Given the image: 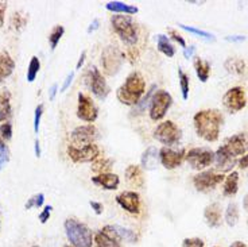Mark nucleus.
<instances>
[{
  "mask_svg": "<svg viewBox=\"0 0 248 247\" xmlns=\"http://www.w3.org/2000/svg\"><path fill=\"white\" fill-rule=\"evenodd\" d=\"M223 122V114L218 110H202L193 117L197 135L206 142H216L218 139Z\"/></svg>",
  "mask_w": 248,
  "mask_h": 247,
  "instance_id": "obj_1",
  "label": "nucleus"
},
{
  "mask_svg": "<svg viewBox=\"0 0 248 247\" xmlns=\"http://www.w3.org/2000/svg\"><path fill=\"white\" fill-rule=\"evenodd\" d=\"M146 92V81L139 72H132L116 91V98L124 105L135 107Z\"/></svg>",
  "mask_w": 248,
  "mask_h": 247,
  "instance_id": "obj_2",
  "label": "nucleus"
},
{
  "mask_svg": "<svg viewBox=\"0 0 248 247\" xmlns=\"http://www.w3.org/2000/svg\"><path fill=\"white\" fill-rule=\"evenodd\" d=\"M65 232L73 247H92L93 234L84 223L69 217L65 220Z\"/></svg>",
  "mask_w": 248,
  "mask_h": 247,
  "instance_id": "obj_3",
  "label": "nucleus"
},
{
  "mask_svg": "<svg viewBox=\"0 0 248 247\" xmlns=\"http://www.w3.org/2000/svg\"><path fill=\"white\" fill-rule=\"evenodd\" d=\"M112 29L118 34L120 39L128 46H134L138 42V27L130 15H112Z\"/></svg>",
  "mask_w": 248,
  "mask_h": 247,
  "instance_id": "obj_4",
  "label": "nucleus"
},
{
  "mask_svg": "<svg viewBox=\"0 0 248 247\" xmlns=\"http://www.w3.org/2000/svg\"><path fill=\"white\" fill-rule=\"evenodd\" d=\"M154 138L158 142L165 145V148H170V146L180 143L181 138H182V131L174 122L166 120V122H162L156 126L154 131Z\"/></svg>",
  "mask_w": 248,
  "mask_h": 247,
  "instance_id": "obj_5",
  "label": "nucleus"
},
{
  "mask_svg": "<svg viewBox=\"0 0 248 247\" xmlns=\"http://www.w3.org/2000/svg\"><path fill=\"white\" fill-rule=\"evenodd\" d=\"M87 87L92 91V93L99 100H106L107 96L109 95V87L107 84L106 77L101 74L99 69L96 66H89L87 73L84 76Z\"/></svg>",
  "mask_w": 248,
  "mask_h": 247,
  "instance_id": "obj_6",
  "label": "nucleus"
},
{
  "mask_svg": "<svg viewBox=\"0 0 248 247\" xmlns=\"http://www.w3.org/2000/svg\"><path fill=\"white\" fill-rule=\"evenodd\" d=\"M171 104H173V98L168 91H165V89L155 91L154 96L151 99V103H150L149 114L151 120H154V122L162 120L170 110Z\"/></svg>",
  "mask_w": 248,
  "mask_h": 247,
  "instance_id": "obj_7",
  "label": "nucleus"
},
{
  "mask_svg": "<svg viewBox=\"0 0 248 247\" xmlns=\"http://www.w3.org/2000/svg\"><path fill=\"white\" fill-rule=\"evenodd\" d=\"M124 54L116 46H107L101 53V68L107 76H115L123 65Z\"/></svg>",
  "mask_w": 248,
  "mask_h": 247,
  "instance_id": "obj_8",
  "label": "nucleus"
},
{
  "mask_svg": "<svg viewBox=\"0 0 248 247\" xmlns=\"http://www.w3.org/2000/svg\"><path fill=\"white\" fill-rule=\"evenodd\" d=\"M68 155L75 164L94 162L97 158H100V148L94 143H91L87 146H80V148L75 146V145H69Z\"/></svg>",
  "mask_w": 248,
  "mask_h": 247,
  "instance_id": "obj_9",
  "label": "nucleus"
},
{
  "mask_svg": "<svg viewBox=\"0 0 248 247\" xmlns=\"http://www.w3.org/2000/svg\"><path fill=\"white\" fill-rule=\"evenodd\" d=\"M185 160L194 170H204L215 161V153L211 148H194L186 153Z\"/></svg>",
  "mask_w": 248,
  "mask_h": 247,
  "instance_id": "obj_10",
  "label": "nucleus"
},
{
  "mask_svg": "<svg viewBox=\"0 0 248 247\" xmlns=\"http://www.w3.org/2000/svg\"><path fill=\"white\" fill-rule=\"evenodd\" d=\"M224 180L225 177L221 173H216L215 170H202L193 177V185L199 192L206 193L213 191Z\"/></svg>",
  "mask_w": 248,
  "mask_h": 247,
  "instance_id": "obj_11",
  "label": "nucleus"
},
{
  "mask_svg": "<svg viewBox=\"0 0 248 247\" xmlns=\"http://www.w3.org/2000/svg\"><path fill=\"white\" fill-rule=\"evenodd\" d=\"M77 99H78V103H77V116L81 120L92 124L97 119V116H99L97 105L94 104V101L89 96H87L85 93H78Z\"/></svg>",
  "mask_w": 248,
  "mask_h": 247,
  "instance_id": "obj_12",
  "label": "nucleus"
},
{
  "mask_svg": "<svg viewBox=\"0 0 248 247\" xmlns=\"http://www.w3.org/2000/svg\"><path fill=\"white\" fill-rule=\"evenodd\" d=\"M224 107L232 114L242 111L243 108L247 104L246 99V93L242 87H233L228 89L223 98Z\"/></svg>",
  "mask_w": 248,
  "mask_h": 247,
  "instance_id": "obj_13",
  "label": "nucleus"
},
{
  "mask_svg": "<svg viewBox=\"0 0 248 247\" xmlns=\"http://www.w3.org/2000/svg\"><path fill=\"white\" fill-rule=\"evenodd\" d=\"M72 142L75 146H87L99 138V130L93 124H85V126H78L70 134Z\"/></svg>",
  "mask_w": 248,
  "mask_h": 247,
  "instance_id": "obj_14",
  "label": "nucleus"
},
{
  "mask_svg": "<svg viewBox=\"0 0 248 247\" xmlns=\"http://www.w3.org/2000/svg\"><path fill=\"white\" fill-rule=\"evenodd\" d=\"M185 150H173L170 148H162L159 150V160L162 166L168 170H173L175 167L181 166V164L185 160Z\"/></svg>",
  "mask_w": 248,
  "mask_h": 247,
  "instance_id": "obj_15",
  "label": "nucleus"
},
{
  "mask_svg": "<svg viewBox=\"0 0 248 247\" xmlns=\"http://www.w3.org/2000/svg\"><path fill=\"white\" fill-rule=\"evenodd\" d=\"M215 162H216V170L220 173H228L237 164V157L231 153L225 146H220L215 153Z\"/></svg>",
  "mask_w": 248,
  "mask_h": 247,
  "instance_id": "obj_16",
  "label": "nucleus"
},
{
  "mask_svg": "<svg viewBox=\"0 0 248 247\" xmlns=\"http://www.w3.org/2000/svg\"><path fill=\"white\" fill-rule=\"evenodd\" d=\"M116 203L128 214L138 215L140 212V196L138 192L124 191L116 196Z\"/></svg>",
  "mask_w": 248,
  "mask_h": 247,
  "instance_id": "obj_17",
  "label": "nucleus"
},
{
  "mask_svg": "<svg viewBox=\"0 0 248 247\" xmlns=\"http://www.w3.org/2000/svg\"><path fill=\"white\" fill-rule=\"evenodd\" d=\"M97 247H122V239L113 226H106L94 236Z\"/></svg>",
  "mask_w": 248,
  "mask_h": 247,
  "instance_id": "obj_18",
  "label": "nucleus"
},
{
  "mask_svg": "<svg viewBox=\"0 0 248 247\" xmlns=\"http://www.w3.org/2000/svg\"><path fill=\"white\" fill-rule=\"evenodd\" d=\"M224 146L230 150L235 157L247 154L248 151V135L246 132H239L235 135L227 138V141L224 143Z\"/></svg>",
  "mask_w": 248,
  "mask_h": 247,
  "instance_id": "obj_19",
  "label": "nucleus"
},
{
  "mask_svg": "<svg viewBox=\"0 0 248 247\" xmlns=\"http://www.w3.org/2000/svg\"><path fill=\"white\" fill-rule=\"evenodd\" d=\"M92 182L107 191H115L120 185V179L115 173H101L92 177Z\"/></svg>",
  "mask_w": 248,
  "mask_h": 247,
  "instance_id": "obj_20",
  "label": "nucleus"
},
{
  "mask_svg": "<svg viewBox=\"0 0 248 247\" xmlns=\"http://www.w3.org/2000/svg\"><path fill=\"white\" fill-rule=\"evenodd\" d=\"M204 217L206 224L212 229H217L221 224V207L218 203H212L206 205L204 211Z\"/></svg>",
  "mask_w": 248,
  "mask_h": 247,
  "instance_id": "obj_21",
  "label": "nucleus"
},
{
  "mask_svg": "<svg viewBox=\"0 0 248 247\" xmlns=\"http://www.w3.org/2000/svg\"><path fill=\"white\" fill-rule=\"evenodd\" d=\"M159 162H161V160H159V150L156 148L150 146L143 151L142 158H140V164H142L143 169L154 170V169H156Z\"/></svg>",
  "mask_w": 248,
  "mask_h": 247,
  "instance_id": "obj_22",
  "label": "nucleus"
},
{
  "mask_svg": "<svg viewBox=\"0 0 248 247\" xmlns=\"http://www.w3.org/2000/svg\"><path fill=\"white\" fill-rule=\"evenodd\" d=\"M125 179L128 184L135 188H143L144 186V176H143L142 167L138 165H130L125 169Z\"/></svg>",
  "mask_w": 248,
  "mask_h": 247,
  "instance_id": "obj_23",
  "label": "nucleus"
},
{
  "mask_svg": "<svg viewBox=\"0 0 248 247\" xmlns=\"http://www.w3.org/2000/svg\"><path fill=\"white\" fill-rule=\"evenodd\" d=\"M106 8L108 11H111L113 14H118V15H135V14L139 13V8L135 6H131V4H127V3H123V1H108L106 4Z\"/></svg>",
  "mask_w": 248,
  "mask_h": 247,
  "instance_id": "obj_24",
  "label": "nucleus"
},
{
  "mask_svg": "<svg viewBox=\"0 0 248 247\" xmlns=\"http://www.w3.org/2000/svg\"><path fill=\"white\" fill-rule=\"evenodd\" d=\"M13 115L11 93L7 89L0 91V122H7Z\"/></svg>",
  "mask_w": 248,
  "mask_h": 247,
  "instance_id": "obj_25",
  "label": "nucleus"
},
{
  "mask_svg": "<svg viewBox=\"0 0 248 247\" xmlns=\"http://www.w3.org/2000/svg\"><path fill=\"white\" fill-rule=\"evenodd\" d=\"M15 69V62L7 51H0V82L10 77Z\"/></svg>",
  "mask_w": 248,
  "mask_h": 247,
  "instance_id": "obj_26",
  "label": "nucleus"
},
{
  "mask_svg": "<svg viewBox=\"0 0 248 247\" xmlns=\"http://www.w3.org/2000/svg\"><path fill=\"white\" fill-rule=\"evenodd\" d=\"M239 191V173L237 172H232L224 181V188H223V195L225 198H232L235 196L236 193Z\"/></svg>",
  "mask_w": 248,
  "mask_h": 247,
  "instance_id": "obj_27",
  "label": "nucleus"
},
{
  "mask_svg": "<svg viewBox=\"0 0 248 247\" xmlns=\"http://www.w3.org/2000/svg\"><path fill=\"white\" fill-rule=\"evenodd\" d=\"M194 70L201 82H206L211 76V64L200 57L194 58Z\"/></svg>",
  "mask_w": 248,
  "mask_h": 247,
  "instance_id": "obj_28",
  "label": "nucleus"
},
{
  "mask_svg": "<svg viewBox=\"0 0 248 247\" xmlns=\"http://www.w3.org/2000/svg\"><path fill=\"white\" fill-rule=\"evenodd\" d=\"M224 68L227 69L228 73L243 76V74L246 73V62L243 61L242 58L231 57V58H228L227 61L224 62Z\"/></svg>",
  "mask_w": 248,
  "mask_h": 247,
  "instance_id": "obj_29",
  "label": "nucleus"
},
{
  "mask_svg": "<svg viewBox=\"0 0 248 247\" xmlns=\"http://www.w3.org/2000/svg\"><path fill=\"white\" fill-rule=\"evenodd\" d=\"M156 49L161 51L162 54H165L169 58L175 56V48L174 45L169 41L168 35L165 34H158L156 35Z\"/></svg>",
  "mask_w": 248,
  "mask_h": 247,
  "instance_id": "obj_30",
  "label": "nucleus"
},
{
  "mask_svg": "<svg viewBox=\"0 0 248 247\" xmlns=\"http://www.w3.org/2000/svg\"><path fill=\"white\" fill-rule=\"evenodd\" d=\"M155 91H158V88H156L155 84H153V85L147 89L146 95H144L142 99H140V101L134 107V110H132V115H135V116H138V115H142L143 112H144V110L147 108V105H150V103H151V99H153V96H154Z\"/></svg>",
  "mask_w": 248,
  "mask_h": 247,
  "instance_id": "obj_31",
  "label": "nucleus"
},
{
  "mask_svg": "<svg viewBox=\"0 0 248 247\" xmlns=\"http://www.w3.org/2000/svg\"><path fill=\"white\" fill-rule=\"evenodd\" d=\"M112 165H113V161L109 160V158H97V160L94 161L92 164V172H94V173H109L108 170L111 169Z\"/></svg>",
  "mask_w": 248,
  "mask_h": 247,
  "instance_id": "obj_32",
  "label": "nucleus"
},
{
  "mask_svg": "<svg viewBox=\"0 0 248 247\" xmlns=\"http://www.w3.org/2000/svg\"><path fill=\"white\" fill-rule=\"evenodd\" d=\"M237 220H239V207L236 203H230L225 210V222L230 227H233Z\"/></svg>",
  "mask_w": 248,
  "mask_h": 247,
  "instance_id": "obj_33",
  "label": "nucleus"
},
{
  "mask_svg": "<svg viewBox=\"0 0 248 247\" xmlns=\"http://www.w3.org/2000/svg\"><path fill=\"white\" fill-rule=\"evenodd\" d=\"M63 34H65V29H63V26L57 25L51 29V31H50V34H49V44L51 50L56 49L57 45L60 44L61 38L63 37Z\"/></svg>",
  "mask_w": 248,
  "mask_h": 247,
  "instance_id": "obj_34",
  "label": "nucleus"
},
{
  "mask_svg": "<svg viewBox=\"0 0 248 247\" xmlns=\"http://www.w3.org/2000/svg\"><path fill=\"white\" fill-rule=\"evenodd\" d=\"M178 79H180V88L182 99L187 100V98H189V91H190V79H189V74H186L182 69H178Z\"/></svg>",
  "mask_w": 248,
  "mask_h": 247,
  "instance_id": "obj_35",
  "label": "nucleus"
},
{
  "mask_svg": "<svg viewBox=\"0 0 248 247\" xmlns=\"http://www.w3.org/2000/svg\"><path fill=\"white\" fill-rule=\"evenodd\" d=\"M27 22H29V16L22 11H18V13L13 14L10 25H11V29H14V30H22L27 25Z\"/></svg>",
  "mask_w": 248,
  "mask_h": 247,
  "instance_id": "obj_36",
  "label": "nucleus"
},
{
  "mask_svg": "<svg viewBox=\"0 0 248 247\" xmlns=\"http://www.w3.org/2000/svg\"><path fill=\"white\" fill-rule=\"evenodd\" d=\"M39 69H41V61L37 56H32L29 64V68H27V81L29 82H34V80L37 79L38 73H39Z\"/></svg>",
  "mask_w": 248,
  "mask_h": 247,
  "instance_id": "obj_37",
  "label": "nucleus"
},
{
  "mask_svg": "<svg viewBox=\"0 0 248 247\" xmlns=\"http://www.w3.org/2000/svg\"><path fill=\"white\" fill-rule=\"evenodd\" d=\"M115 230H116V232H118L119 238L122 239V242H130V243H134V242L138 241V235L135 234V231H132V230L128 229H124L122 226H113Z\"/></svg>",
  "mask_w": 248,
  "mask_h": 247,
  "instance_id": "obj_38",
  "label": "nucleus"
},
{
  "mask_svg": "<svg viewBox=\"0 0 248 247\" xmlns=\"http://www.w3.org/2000/svg\"><path fill=\"white\" fill-rule=\"evenodd\" d=\"M178 26H180L181 29H184L185 31H187V33H192V34H194V35H199V37L204 38V39H206V41H215V35L211 34V33H208V31L200 30V29H196V27H192V26L182 25V23H180Z\"/></svg>",
  "mask_w": 248,
  "mask_h": 247,
  "instance_id": "obj_39",
  "label": "nucleus"
},
{
  "mask_svg": "<svg viewBox=\"0 0 248 247\" xmlns=\"http://www.w3.org/2000/svg\"><path fill=\"white\" fill-rule=\"evenodd\" d=\"M45 201V195L44 193H38L35 196H32L29 198V201L26 203L25 208L26 210H31V208H41L44 205Z\"/></svg>",
  "mask_w": 248,
  "mask_h": 247,
  "instance_id": "obj_40",
  "label": "nucleus"
},
{
  "mask_svg": "<svg viewBox=\"0 0 248 247\" xmlns=\"http://www.w3.org/2000/svg\"><path fill=\"white\" fill-rule=\"evenodd\" d=\"M0 135H1L3 139L10 141L13 138V124L10 123V122L1 123V126H0Z\"/></svg>",
  "mask_w": 248,
  "mask_h": 247,
  "instance_id": "obj_41",
  "label": "nucleus"
},
{
  "mask_svg": "<svg viewBox=\"0 0 248 247\" xmlns=\"http://www.w3.org/2000/svg\"><path fill=\"white\" fill-rule=\"evenodd\" d=\"M42 115H44V105L39 104L35 108V114H34V131L35 132H39V126H41V119H42Z\"/></svg>",
  "mask_w": 248,
  "mask_h": 247,
  "instance_id": "obj_42",
  "label": "nucleus"
},
{
  "mask_svg": "<svg viewBox=\"0 0 248 247\" xmlns=\"http://www.w3.org/2000/svg\"><path fill=\"white\" fill-rule=\"evenodd\" d=\"M168 34H169V37L171 38L173 41H175L177 44L180 45L181 48H184V49H185V48H186L185 39H184V37L181 35L178 31L174 30V29H168Z\"/></svg>",
  "mask_w": 248,
  "mask_h": 247,
  "instance_id": "obj_43",
  "label": "nucleus"
},
{
  "mask_svg": "<svg viewBox=\"0 0 248 247\" xmlns=\"http://www.w3.org/2000/svg\"><path fill=\"white\" fill-rule=\"evenodd\" d=\"M182 247H204V241L200 238H186L182 242Z\"/></svg>",
  "mask_w": 248,
  "mask_h": 247,
  "instance_id": "obj_44",
  "label": "nucleus"
},
{
  "mask_svg": "<svg viewBox=\"0 0 248 247\" xmlns=\"http://www.w3.org/2000/svg\"><path fill=\"white\" fill-rule=\"evenodd\" d=\"M7 162H8V150L4 142L0 139V169L4 166Z\"/></svg>",
  "mask_w": 248,
  "mask_h": 247,
  "instance_id": "obj_45",
  "label": "nucleus"
},
{
  "mask_svg": "<svg viewBox=\"0 0 248 247\" xmlns=\"http://www.w3.org/2000/svg\"><path fill=\"white\" fill-rule=\"evenodd\" d=\"M51 211H53V207H51V205H46L44 208V211L39 214V222L42 223V224L47 222L50 215H51Z\"/></svg>",
  "mask_w": 248,
  "mask_h": 247,
  "instance_id": "obj_46",
  "label": "nucleus"
},
{
  "mask_svg": "<svg viewBox=\"0 0 248 247\" xmlns=\"http://www.w3.org/2000/svg\"><path fill=\"white\" fill-rule=\"evenodd\" d=\"M73 79H75V72H72V73H69L68 76H66V79H65V81H63V84H62L61 91H60V92H65V91L72 85Z\"/></svg>",
  "mask_w": 248,
  "mask_h": 247,
  "instance_id": "obj_47",
  "label": "nucleus"
},
{
  "mask_svg": "<svg viewBox=\"0 0 248 247\" xmlns=\"http://www.w3.org/2000/svg\"><path fill=\"white\" fill-rule=\"evenodd\" d=\"M89 205L92 207V210L94 211V214H96V215H101V214H103V211H104L103 204L99 203V201H89Z\"/></svg>",
  "mask_w": 248,
  "mask_h": 247,
  "instance_id": "obj_48",
  "label": "nucleus"
},
{
  "mask_svg": "<svg viewBox=\"0 0 248 247\" xmlns=\"http://www.w3.org/2000/svg\"><path fill=\"white\" fill-rule=\"evenodd\" d=\"M7 10V3L4 1H0V27L4 25V15H6Z\"/></svg>",
  "mask_w": 248,
  "mask_h": 247,
  "instance_id": "obj_49",
  "label": "nucleus"
},
{
  "mask_svg": "<svg viewBox=\"0 0 248 247\" xmlns=\"http://www.w3.org/2000/svg\"><path fill=\"white\" fill-rule=\"evenodd\" d=\"M194 53H196V48H194L193 45L192 46H189V48L186 46L185 49H184V57H185V58H187V60H189V58H193Z\"/></svg>",
  "mask_w": 248,
  "mask_h": 247,
  "instance_id": "obj_50",
  "label": "nucleus"
},
{
  "mask_svg": "<svg viewBox=\"0 0 248 247\" xmlns=\"http://www.w3.org/2000/svg\"><path fill=\"white\" fill-rule=\"evenodd\" d=\"M237 165L240 169H247L248 167V153L247 154H244L240 158V160H237Z\"/></svg>",
  "mask_w": 248,
  "mask_h": 247,
  "instance_id": "obj_51",
  "label": "nucleus"
},
{
  "mask_svg": "<svg viewBox=\"0 0 248 247\" xmlns=\"http://www.w3.org/2000/svg\"><path fill=\"white\" fill-rule=\"evenodd\" d=\"M57 92H58V84H56V82H54V84H53V85H51L49 89V99L50 100L56 99Z\"/></svg>",
  "mask_w": 248,
  "mask_h": 247,
  "instance_id": "obj_52",
  "label": "nucleus"
},
{
  "mask_svg": "<svg viewBox=\"0 0 248 247\" xmlns=\"http://www.w3.org/2000/svg\"><path fill=\"white\" fill-rule=\"evenodd\" d=\"M85 58H87V51L84 50V51L81 53V56H80V58H78V61H77V65H76V69H77V70L82 68V65H84V62H85Z\"/></svg>",
  "mask_w": 248,
  "mask_h": 247,
  "instance_id": "obj_53",
  "label": "nucleus"
},
{
  "mask_svg": "<svg viewBox=\"0 0 248 247\" xmlns=\"http://www.w3.org/2000/svg\"><path fill=\"white\" fill-rule=\"evenodd\" d=\"M99 26H100L99 19H93V22L89 25V27H88V33L91 34V33H93V31H96L97 29H99Z\"/></svg>",
  "mask_w": 248,
  "mask_h": 247,
  "instance_id": "obj_54",
  "label": "nucleus"
},
{
  "mask_svg": "<svg viewBox=\"0 0 248 247\" xmlns=\"http://www.w3.org/2000/svg\"><path fill=\"white\" fill-rule=\"evenodd\" d=\"M227 41H230V42H243V41H246V37L244 35H231V37H227Z\"/></svg>",
  "mask_w": 248,
  "mask_h": 247,
  "instance_id": "obj_55",
  "label": "nucleus"
},
{
  "mask_svg": "<svg viewBox=\"0 0 248 247\" xmlns=\"http://www.w3.org/2000/svg\"><path fill=\"white\" fill-rule=\"evenodd\" d=\"M34 151H35V157H41V154H42V150H41V143H39V141H35V143H34Z\"/></svg>",
  "mask_w": 248,
  "mask_h": 247,
  "instance_id": "obj_56",
  "label": "nucleus"
},
{
  "mask_svg": "<svg viewBox=\"0 0 248 247\" xmlns=\"http://www.w3.org/2000/svg\"><path fill=\"white\" fill-rule=\"evenodd\" d=\"M230 247H247V245L244 243V242H240V241H236L233 242Z\"/></svg>",
  "mask_w": 248,
  "mask_h": 247,
  "instance_id": "obj_57",
  "label": "nucleus"
},
{
  "mask_svg": "<svg viewBox=\"0 0 248 247\" xmlns=\"http://www.w3.org/2000/svg\"><path fill=\"white\" fill-rule=\"evenodd\" d=\"M243 207H244V210L248 212V195H246L244 198H243Z\"/></svg>",
  "mask_w": 248,
  "mask_h": 247,
  "instance_id": "obj_58",
  "label": "nucleus"
},
{
  "mask_svg": "<svg viewBox=\"0 0 248 247\" xmlns=\"http://www.w3.org/2000/svg\"><path fill=\"white\" fill-rule=\"evenodd\" d=\"M63 247H73V246H72V245H65Z\"/></svg>",
  "mask_w": 248,
  "mask_h": 247,
  "instance_id": "obj_59",
  "label": "nucleus"
},
{
  "mask_svg": "<svg viewBox=\"0 0 248 247\" xmlns=\"http://www.w3.org/2000/svg\"><path fill=\"white\" fill-rule=\"evenodd\" d=\"M32 247H39V246H32Z\"/></svg>",
  "mask_w": 248,
  "mask_h": 247,
  "instance_id": "obj_60",
  "label": "nucleus"
},
{
  "mask_svg": "<svg viewBox=\"0 0 248 247\" xmlns=\"http://www.w3.org/2000/svg\"><path fill=\"white\" fill-rule=\"evenodd\" d=\"M213 247H218V246H213Z\"/></svg>",
  "mask_w": 248,
  "mask_h": 247,
  "instance_id": "obj_61",
  "label": "nucleus"
}]
</instances>
